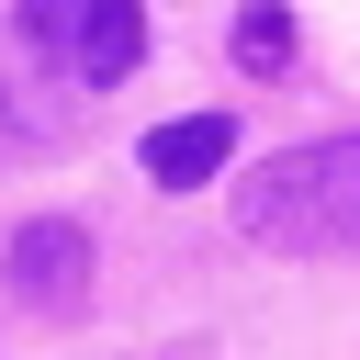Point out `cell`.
<instances>
[{
  "label": "cell",
  "instance_id": "cell-1",
  "mask_svg": "<svg viewBox=\"0 0 360 360\" xmlns=\"http://www.w3.org/2000/svg\"><path fill=\"white\" fill-rule=\"evenodd\" d=\"M236 236L270 259H360V124L259 158L236 180Z\"/></svg>",
  "mask_w": 360,
  "mask_h": 360
},
{
  "label": "cell",
  "instance_id": "cell-2",
  "mask_svg": "<svg viewBox=\"0 0 360 360\" xmlns=\"http://www.w3.org/2000/svg\"><path fill=\"white\" fill-rule=\"evenodd\" d=\"M0 292L22 315H45V326L90 315V225L79 214H22L11 248H0Z\"/></svg>",
  "mask_w": 360,
  "mask_h": 360
},
{
  "label": "cell",
  "instance_id": "cell-3",
  "mask_svg": "<svg viewBox=\"0 0 360 360\" xmlns=\"http://www.w3.org/2000/svg\"><path fill=\"white\" fill-rule=\"evenodd\" d=\"M225 158H236V124L225 112H180V124L146 135V180L158 191H202V180H225Z\"/></svg>",
  "mask_w": 360,
  "mask_h": 360
},
{
  "label": "cell",
  "instance_id": "cell-4",
  "mask_svg": "<svg viewBox=\"0 0 360 360\" xmlns=\"http://www.w3.org/2000/svg\"><path fill=\"white\" fill-rule=\"evenodd\" d=\"M135 56H146V0H79V90H112V79H135Z\"/></svg>",
  "mask_w": 360,
  "mask_h": 360
},
{
  "label": "cell",
  "instance_id": "cell-5",
  "mask_svg": "<svg viewBox=\"0 0 360 360\" xmlns=\"http://www.w3.org/2000/svg\"><path fill=\"white\" fill-rule=\"evenodd\" d=\"M225 45H236L248 79H281V68L304 56V22H292V0H236V34H225Z\"/></svg>",
  "mask_w": 360,
  "mask_h": 360
},
{
  "label": "cell",
  "instance_id": "cell-6",
  "mask_svg": "<svg viewBox=\"0 0 360 360\" xmlns=\"http://www.w3.org/2000/svg\"><path fill=\"white\" fill-rule=\"evenodd\" d=\"M11 45L56 79V68H79V0H11Z\"/></svg>",
  "mask_w": 360,
  "mask_h": 360
},
{
  "label": "cell",
  "instance_id": "cell-7",
  "mask_svg": "<svg viewBox=\"0 0 360 360\" xmlns=\"http://www.w3.org/2000/svg\"><path fill=\"white\" fill-rule=\"evenodd\" d=\"M56 124H68V112H56L34 79H11V68H0V158H34V146H56Z\"/></svg>",
  "mask_w": 360,
  "mask_h": 360
}]
</instances>
